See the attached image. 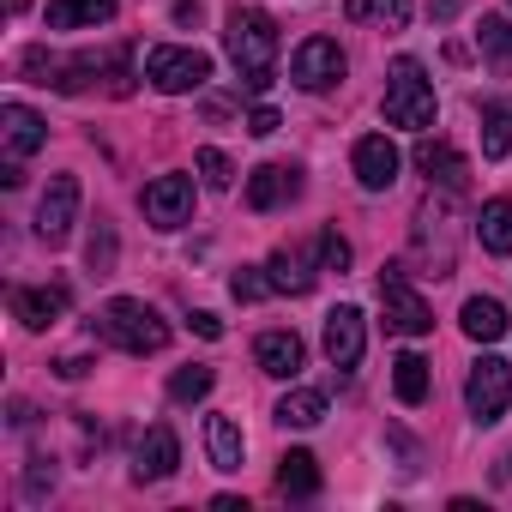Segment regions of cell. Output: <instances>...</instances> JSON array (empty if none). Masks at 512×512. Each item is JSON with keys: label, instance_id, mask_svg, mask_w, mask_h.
<instances>
[{"label": "cell", "instance_id": "603a6c76", "mask_svg": "<svg viewBox=\"0 0 512 512\" xmlns=\"http://www.w3.org/2000/svg\"><path fill=\"white\" fill-rule=\"evenodd\" d=\"M278 422H284V428H314V422H326V392H314V386L284 392V398H278Z\"/></svg>", "mask_w": 512, "mask_h": 512}, {"label": "cell", "instance_id": "1f68e13d", "mask_svg": "<svg viewBox=\"0 0 512 512\" xmlns=\"http://www.w3.org/2000/svg\"><path fill=\"white\" fill-rule=\"evenodd\" d=\"M85 260H91V272H97V278H109V272H115V235H109L103 223H97V235H91V247H85Z\"/></svg>", "mask_w": 512, "mask_h": 512}, {"label": "cell", "instance_id": "d4e9b609", "mask_svg": "<svg viewBox=\"0 0 512 512\" xmlns=\"http://www.w3.org/2000/svg\"><path fill=\"white\" fill-rule=\"evenodd\" d=\"M392 392H398V404H422V398H428V362H422L416 350H404V356L392 362Z\"/></svg>", "mask_w": 512, "mask_h": 512}, {"label": "cell", "instance_id": "44dd1931", "mask_svg": "<svg viewBox=\"0 0 512 512\" xmlns=\"http://www.w3.org/2000/svg\"><path fill=\"white\" fill-rule=\"evenodd\" d=\"M458 326H464L476 344H494V338H506V326H512V320H506V308H500L494 296H470V302H464V314H458Z\"/></svg>", "mask_w": 512, "mask_h": 512}, {"label": "cell", "instance_id": "836d02e7", "mask_svg": "<svg viewBox=\"0 0 512 512\" xmlns=\"http://www.w3.org/2000/svg\"><path fill=\"white\" fill-rule=\"evenodd\" d=\"M109 97H133V49L109 55Z\"/></svg>", "mask_w": 512, "mask_h": 512}, {"label": "cell", "instance_id": "9c48e42d", "mask_svg": "<svg viewBox=\"0 0 512 512\" xmlns=\"http://www.w3.org/2000/svg\"><path fill=\"white\" fill-rule=\"evenodd\" d=\"M73 223H79V181L73 175H49V187L37 199V235L49 247H61L73 235Z\"/></svg>", "mask_w": 512, "mask_h": 512}, {"label": "cell", "instance_id": "f546056e", "mask_svg": "<svg viewBox=\"0 0 512 512\" xmlns=\"http://www.w3.org/2000/svg\"><path fill=\"white\" fill-rule=\"evenodd\" d=\"M229 296H235V302H266V296H278V284H272V272H260V266H241V272L229 278Z\"/></svg>", "mask_w": 512, "mask_h": 512}, {"label": "cell", "instance_id": "277c9868", "mask_svg": "<svg viewBox=\"0 0 512 512\" xmlns=\"http://www.w3.org/2000/svg\"><path fill=\"white\" fill-rule=\"evenodd\" d=\"M145 79L163 91V97H181V91H199L211 79V55L199 49H181V43H157L145 55Z\"/></svg>", "mask_w": 512, "mask_h": 512}, {"label": "cell", "instance_id": "2e32d148", "mask_svg": "<svg viewBox=\"0 0 512 512\" xmlns=\"http://www.w3.org/2000/svg\"><path fill=\"white\" fill-rule=\"evenodd\" d=\"M253 362H260L272 380H296L302 362H308V344L296 332H260V344H253Z\"/></svg>", "mask_w": 512, "mask_h": 512}, {"label": "cell", "instance_id": "4316f807", "mask_svg": "<svg viewBox=\"0 0 512 512\" xmlns=\"http://www.w3.org/2000/svg\"><path fill=\"white\" fill-rule=\"evenodd\" d=\"M344 19H356V25L380 19L386 31H404V19H410V0H344Z\"/></svg>", "mask_w": 512, "mask_h": 512}, {"label": "cell", "instance_id": "d590c367", "mask_svg": "<svg viewBox=\"0 0 512 512\" xmlns=\"http://www.w3.org/2000/svg\"><path fill=\"white\" fill-rule=\"evenodd\" d=\"M278 127H284V121H278V109H272V103H260V109L247 115V133H253V139H272Z\"/></svg>", "mask_w": 512, "mask_h": 512}, {"label": "cell", "instance_id": "e575fe53", "mask_svg": "<svg viewBox=\"0 0 512 512\" xmlns=\"http://www.w3.org/2000/svg\"><path fill=\"white\" fill-rule=\"evenodd\" d=\"M55 488V464H43V458H31V476H25V500H43Z\"/></svg>", "mask_w": 512, "mask_h": 512}, {"label": "cell", "instance_id": "8992f818", "mask_svg": "<svg viewBox=\"0 0 512 512\" xmlns=\"http://www.w3.org/2000/svg\"><path fill=\"white\" fill-rule=\"evenodd\" d=\"M380 308H386V326H392V332H404V338L434 332V308L410 290L404 266H386V278H380Z\"/></svg>", "mask_w": 512, "mask_h": 512}, {"label": "cell", "instance_id": "6da1fadb", "mask_svg": "<svg viewBox=\"0 0 512 512\" xmlns=\"http://www.w3.org/2000/svg\"><path fill=\"white\" fill-rule=\"evenodd\" d=\"M223 49H229L235 73H241V85H247L253 97L272 85V67H278V25H272V13L235 7L229 25H223Z\"/></svg>", "mask_w": 512, "mask_h": 512}, {"label": "cell", "instance_id": "7a4b0ae2", "mask_svg": "<svg viewBox=\"0 0 512 512\" xmlns=\"http://www.w3.org/2000/svg\"><path fill=\"white\" fill-rule=\"evenodd\" d=\"M97 332H103L115 350H127V356H157V350L169 344V320H163L151 302H139V296H115V302L97 314Z\"/></svg>", "mask_w": 512, "mask_h": 512}, {"label": "cell", "instance_id": "8fae6325", "mask_svg": "<svg viewBox=\"0 0 512 512\" xmlns=\"http://www.w3.org/2000/svg\"><path fill=\"white\" fill-rule=\"evenodd\" d=\"M362 350H368V320H362V308H332L326 314V362L332 368H356L362 362Z\"/></svg>", "mask_w": 512, "mask_h": 512}, {"label": "cell", "instance_id": "4dcf8cb0", "mask_svg": "<svg viewBox=\"0 0 512 512\" xmlns=\"http://www.w3.org/2000/svg\"><path fill=\"white\" fill-rule=\"evenodd\" d=\"M193 163H199V175H205V187H229V181H235V163H229V157H223L217 145H205V151H199Z\"/></svg>", "mask_w": 512, "mask_h": 512}, {"label": "cell", "instance_id": "f1b7e54d", "mask_svg": "<svg viewBox=\"0 0 512 512\" xmlns=\"http://www.w3.org/2000/svg\"><path fill=\"white\" fill-rule=\"evenodd\" d=\"M476 49H482L494 67H512V19H482V25H476Z\"/></svg>", "mask_w": 512, "mask_h": 512}, {"label": "cell", "instance_id": "7c38bea8", "mask_svg": "<svg viewBox=\"0 0 512 512\" xmlns=\"http://www.w3.org/2000/svg\"><path fill=\"white\" fill-rule=\"evenodd\" d=\"M67 284H37V290H13V320L25 326V332H49V326H61L67 320Z\"/></svg>", "mask_w": 512, "mask_h": 512}, {"label": "cell", "instance_id": "7402d4cb", "mask_svg": "<svg viewBox=\"0 0 512 512\" xmlns=\"http://www.w3.org/2000/svg\"><path fill=\"white\" fill-rule=\"evenodd\" d=\"M278 488L290 500H314L320 494V458L314 452H284L278 458Z\"/></svg>", "mask_w": 512, "mask_h": 512}, {"label": "cell", "instance_id": "74e56055", "mask_svg": "<svg viewBox=\"0 0 512 512\" xmlns=\"http://www.w3.org/2000/svg\"><path fill=\"white\" fill-rule=\"evenodd\" d=\"M85 374H91V362H85V356H67V362H61V380H85Z\"/></svg>", "mask_w": 512, "mask_h": 512}, {"label": "cell", "instance_id": "e0dca14e", "mask_svg": "<svg viewBox=\"0 0 512 512\" xmlns=\"http://www.w3.org/2000/svg\"><path fill=\"white\" fill-rule=\"evenodd\" d=\"M266 272H272L278 296H308V290H314V278H320L326 266H320V260H308V247H278Z\"/></svg>", "mask_w": 512, "mask_h": 512}, {"label": "cell", "instance_id": "484cf974", "mask_svg": "<svg viewBox=\"0 0 512 512\" xmlns=\"http://www.w3.org/2000/svg\"><path fill=\"white\" fill-rule=\"evenodd\" d=\"M506 151H512V109H506V103H488V109H482V157L500 163Z\"/></svg>", "mask_w": 512, "mask_h": 512}, {"label": "cell", "instance_id": "d6a6232c", "mask_svg": "<svg viewBox=\"0 0 512 512\" xmlns=\"http://www.w3.org/2000/svg\"><path fill=\"white\" fill-rule=\"evenodd\" d=\"M314 241H320V266H326V272H344V266H350V241H344L338 229H320Z\"/></svg>", "mask_w": 512, "mask_h": 512}, {"label": "cell", "instance_id": "ba28073f", "mask_svg": "<svg viewBox=\"0 0 512 512\" xmlns=\"http://www.w3.org/2000/svg\"><path fill=\"white\" fill-rule=\"evenodd\" d=\"M139 205H145V223L181 229V223L193 217V175H157V181H145Z\"/></svg>", "mask_w": 512, "mask_h": 512}, {"label": "cell", "instance_id": "83f0119b", "mask_svg": "<svg viewBox=\"0 0 512 512\" xmlns=\"http://www.w3.org/2000/svg\"><path fill=\"white\" fill-rule=\"evenodd\" d=\"M211 386H217V374H211L205 362H193V368H175V374H169V398H175V404H199Z\"/></svg>", "mask_w": 512, "mask_h": 512}, {"label": "cell", "instance_id": "8d00e7d4", "mask_svg": "<svg viewBox=\"0 0 512 512\" xmlns=\"http://www.w3.org/2000/svg\"><path fill=\"white\" fill-rule=\"evenodd\" d=\"M187 326H193V332H199V338H223V320H217V314H193V320H187Z\"/></svg>", "mask_w": 512, "mask_h": 512}, {"label": "cell", "instance_id": "52a82bcc", "mask_svg": "<svg viewBox=\"0 0 512 512\" xmlns=\"http://www.w3.org/2000/svg\"><path fill=\"white\" fill-rule=\"evenodd\" d=\"M344 73H350V61H344V49H338L332 37H308V43L290 55V79H296L302 91H332Z\"/></svg>", "mask_w": 512, "mask_h": 512}, {"label": "cell", "instance_id": "d6986e66", "mask_svg": "<svg viewBox=\"0 0 512 512\" xmlns=\"http://www.w3.org/2000/svg\"><path fill=\"white\" fill-rule=\"evenodd\" d=\"M121 0H49L43 7V25L49 31H79V25H109Z\"/></svg>", "mask_w": 512, "mask_h": 512}, {"label": "cell", "instance_id": "3957f363", "mask_svg": "<svg viewBox=\"0 0 512 512\" xmlns=\"http://www.w3.org/2000/svg\"><path fill=\"white\" fill-rule=\"evenodd\" d=\"M386 121L410 127V133L434 127V85H428V73H422L416 55H398L392 73H386Z\"/></svg>", "mask_w": 512, "mask_h": 512}, {"label": "cell", "instance_id": "ffe728a7", "mask_svg": "<svg viewBox=\"0 0 512 512\" xmlns=\"http://www.w3.org/2000/svg\"><path fill=\"white\" fill-rule=\"evenodd\" d=\"M205 452H211V470L235 476L241 458H247V440H241V428L229 416H205Z\"/></svg>", "mask_w": 512, "mask_h": 512}, {"label": "cell", "instance_id": "4fadbf2b", "mask_svg": "<svg viewBox=\"0 0 512 512\" xmlns=\"http://www.w3.org/2000/svg\"><path fill=\"white\" fill-rule=\"evenodd\" d=\"M175 464H181V440H175V428H169V422L145 428L139 446H133V476H139V482H163V476H175Z\"/></svg>", "mask_w": 512, "mask_h": 512}, {"label": "cell", "instance_id": "30bf717a", "mask_svg": "<svg viewBox=\"0 0 512 512\" xmlns=\"http://www.w3.org/2000/svg\"><path fill=\"white\" fill-rule=\"evenodd\" d=\"M398 145L386 139V133H368V139H356V151H350V169H356V181L368 187V193H386L392 181H398Z\"/></svg>", "mask_w": 512, "mask_h": 512}, {"label": "cell", "instance_id": "ac0fdd59", "mask_svg": "<svg viewBox=\"0 0 512 512\" xmlns=\"http://www.w3.org/2000/svg\"><path fill=\"white\" fill-rule=\"evenodd\" d=\"M0 133H7V151H13V157H31V151H43V145H49L43 115H37V109H25V103H7V109H0Z\"/></svg>", "mask_w": 512, "mask_h": 512}, {"label": "cell", "instance_id": "cb8c5ba5", "mask_svg": "<svg viewBox=\"0 0 512 512\" xmlns=\"http://www.w3.org/2000/svg\"><path fill=\"white\" fill-rule=\"evenodd\" d=\"M476 235L488 253H512V199H488L476 211Z\"/></svg>", "mask_w": 512, "mask_h": 512}, {"label": "cell", "instance_id": "f35d334b", "mask_svg": "<svg viewBox=\"0 0 512 512\" xmlns=\"http://www.w3.org/2000/svg\"><path fill=\"white\" fill-rule=\"evenodd\" d=\"M494 476H500V482H512V446H506V458L494 464Z\"/></svg>", "mask_w": 512, "mask_h": 512}, {"label": "cell", "instance_id": "5b68a950", "mask_svg": "<svg viewBox=\"0 0 512 512\" xmlns=\"http://www.w3.org/2000/svg\"><path fill=\"white\" fill-rule=\"evenodd\" d=\"M464 404H470V416H476L482 428L500 422V416L512 410V362L476 356V362H470V380H464Z\"/></svg>", "mask_w": 512, "mask_h": 512}, {"label": "cell", "instance_id": "5bb4252c", "mask_svg": "<svg viewBox=\"0 0 512 512\" xmlns=\"http://www.w3.org/2000/svg\"><path fill=\"white\" fill-rule=\"evenodd\" d=\"M296 193H302V169H290V163H260V169L247 175V205L253 211H278Z\"/></svg>", "mask_w": 512, "mask_h": 512}, {"label": "cell", "instance_id": "9a60e30c", "mask_svg": "<svg viewBox=\"0 0 512 512\" xmlns=\"http://www.w3.org/2000/svg\"><path fill=\"white\" fill-rule=\"evenodd\" d=\"M416 169L428 175V187H446V193H464V187H470V163H464L446 139H422V145H416Z\"/></svg>", "mask_w": 512, "mask_h": 512}]
</instances>
